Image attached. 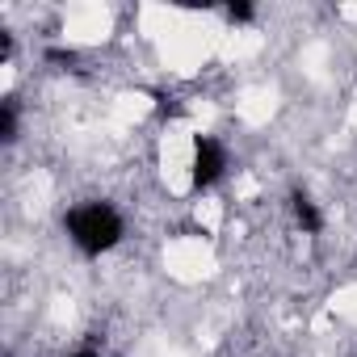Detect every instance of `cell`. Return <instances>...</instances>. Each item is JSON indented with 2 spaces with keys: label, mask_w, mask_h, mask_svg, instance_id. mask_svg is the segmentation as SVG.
I'll use <instances>...</instances> for the list:
<instances>
[{
  "label": "cell",
  "mask_w": 357,
  "mask_h": 357,
  "mask_svg": "<svg viewBox=\"0 0 357 357\" xmlns=\"http://www.w3.org/2000/svg\"><path fill=\"white\" fill-rule=\"evenodd\" d=\"M0 139H5V143L17 139V105H13V101L0 105Z\"/></svg>",
  "instance_id": "277c9868"
},
{
  "label": "cell",
  "mask_w": 357,
  "mask_h": 357,
  "mask_svg": "<svg viewBox=\"0 0 357 357\" xmlns=\"http://www.w3.org/2000/svg\"><path fill=\"white\" fill-rule=\"evenodd\" d=\"M9 55H13V38L0 30V59H9Z\"/></svg>",
  "instance_id": "8992f818"
},
{
  "label": "cell",
  "mask_w": 357,
  "mask_h": 357,
  "mask_svg": "<svg viewBox=\"0 0 357 357\" xmlns=\"http://www.w3.org/2000/svg\"><path fill=\"white\" fill-rule=\"evenodd\" d=\"M227 17H231V22H252L257 13H252V5H236V0H231V5H227Z\"/></svg>",
  "instance_id": "5b68a950"
},
{
  "label": "cell",
  "mask_w": 357,
  "mask_h": 357,
  "mask_svg": "<svg viewBox=\"0 0 357 357\" xmlns=\"http://www.w3.org/2000/svg\"><path fill=\"white\" fill-rule=\"evenodd\" d=\"M72 357H97V353H89V349H84V353H72Z\"/></svg>",
  "instance_id": "52a82bcc"
},
{
  "label": "cell",
  "mask_w": 357,
  "mask_h": 357,
  "mask_svg": "<svg viewBox=\"0 0 357 357\" xmlns=\"http://www.w3.org/2000/svg\"><path fill=\"white\" fill-rule=\"evenodd\" d=\"M190 168H194V172H190L194 190H211V185H219V176H223V168H227V151H223V143L211 139V135H194V164H190Z\"/></svg>",
  "instance_id": "7a4b0ae2"
},
{
  "label": "cell",
  "mask_w": 357,
  "mask_h": 357,
  "mask_svg": "<svg viewBox=\"0 0 357 357\" xmlns=\"http://www.w3.org/2000/svg\"><path fill=\"white\" fill-rule=\"evenodd\" d=\"M290 211H294V219H298V227H303L307 236H319V231H324V215H319V206L311 202V194L294 190V198H290Z\"/></svg>",
  "instance_id": "3957f363"
},
{
  "label": "cell",
  "mask_w": 357,
  "mask_h": 357,
  "mask_svg": "<svg viewBox=\"0 0 357 357\" xmlns=\"http://www.w3.org/2000/svg\"><path fill=\"white\" fill-rule=\"evenodd\" d=\"M63 227H68L72 244H76L84 257H101V252L118 248V240H122V215H118L109 202L72 206V211L63 215Z\"/></svg>",
  "instance_id": "6da1fadb"
}]
</instances>
